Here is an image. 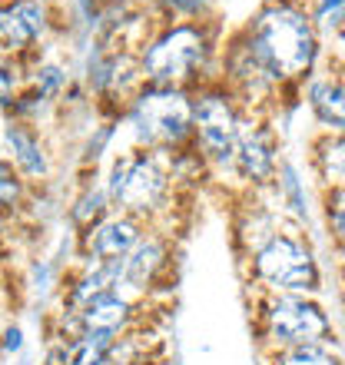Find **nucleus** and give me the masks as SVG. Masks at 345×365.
Listing matches in <instances>:
<instances>
[{"instance_id":"17","label":"nucleus","mask_w":345,"mask_h":365,"mask_svg":"<svg viewBox=\"0 0 345 365\" xmlns=\"http://www.w3.org/2000/svg\"><path fill=\"white\" fill-rule=\"evenodd\" d=\"M150 7L163 20H190V17H216L220 0H153Z\"/></svg>"},{"instance_id":"3","label":"nucleus","mask_w":345,"mask_h":365,"mask_svg":"<svg viewBox=\"0 0 345 365\" xmlns=\"http://www.w3.org/2000/svg\"><path fill=\"white\" fill-rule=\"evenodd\" d=\"M240 286H259L289 296H322V266L309 240L306 220L286 212L252 252L236 259Z\"/></svg>"},{"instance_id":"1","label":"nucleus","mask_w":345,"mask_h":365,"mask_svg":"<svg viewBox=\"0 0 345 365\" xmlns=\"http://www.w3.org/2000/svg\"><path fill=\"white\" fill-rule=\"evenodd\" d=\"M326 37L312 17V0H262L236 30L222 37L216 77L249 113L282 116L302 103L316 77Z\"/></svg>"},{"instance_id":"4","label":"nucleus","mask_w":345,"mask_h":365,"mask_svg":"<svg viewBox=\"0 0 345 365\" xmlns=\"http://www.w3.org/2000/svg\"><path fill=\"white\" fill-rule=\"evenodd\" d=\"M242 302L256 339V352L312 346V342L336 346V322L322 306V296H289V292L242 286Z\"/></svg>"},{"instance_id":"2","label":"nucleus","mask_w":345,"mask_h":365,"mask_svg":"<svg viewBox=\"0 0 345 365\" xmlns=\"http://www.w3.org/2000/svg\"><path fill=\"white\" fill-rule=\"evenodd\" d=\"M226 37L222 14L190 20H156L153 34L140 50V73L146 87L163 90H200L216 77L220 47Z\"/></svg>"},{"instance_id":"5","label":"nucleus","mask_w":345,"mask_h":365,"mask_svg":"<svg viewBox=\"0 0 345 365\" xmlns=\"http://www.w3.org/2000/svg\"><path fill=\"white\" fill-rule=\"evenodd\" d=\"M246 116L249 110L220 77L206 80L200 90H192V143L210 170V192L230 173Z\"/></svg>"},{"instance_id":"16","label":"nucleus","mask_w":345,"mask_h":365,"mask_svg":"<svg viewBox=\"0 0 345 365\" xmlns=\"http://www.w3.org/2000/svg\"><path fill=\"white\" fill-rule=\"evenodd\" d=\"M259 365H345L339 346L312 342V346H289L259 352Z\"/></svg>"},{"instance_id":"9","label":"nucleus","mask_w":345,"mask_h":365,"mask_svg":"<svg viewBox=\"0 0 345 365\" xmlns=\"http://www.w3.org/2000/svg\"><path fill=\"white\" fill-rule=\"evenodd\" d=\"M53 34L50 0H0V50L14 57L34 80L43 67V47Z\"/></svg>"},{"instance_id":"10","label":"nucleus","mask_w":345,"mask_h":365,"mask_svg":"<svg viewBox=\"0 0 345 365\" xmlns=\"http://www.w3.org/2000/svg\"><path fill=\"white\" fill-rule=\"evenodd\" d=\"M150 222L136 220L130 212H110L93 230L77 240V259H100V262H123L136 250V242L146 236Z\"/></svg>"},{"instance_id":"15","label":"nucleus","mask_w":345,"mask_h":365,"mask_svg":"<svg viewBox=\"0 0 345 365\" xmlns=\"http://www.w3.org/2000/svg\"><path fill=\"white\" fill-rule=\"evenodd\" d=\"M316 200H319V216H322L329 250H332V256H345V186L316 190Z\"/></svg>"},{"instance_id":"6","label":"nucleus","mask_w":345,"mask_h":365,"mask_svg":"<svg viewBox=\"0 0 345 365\" xmlns=\"http://www.w3.org/2000/svg\"><path fill=\"white\" fill-rule=\"evenodd\" d=\"M282 120L269 113H249L242 123L236 156L226 180L216 182L212 192H222L226 200L236 192H266L279 196V176H282Z\"/></svg>"},{"instance_id":"14","label":"nucleus","mask_w":345,"mask_h":365,"mask_svg":"<svg viewBox=\"0 0 345 365\" xmlns=\"http://www.w3.org/2000/svg\"><path fill=\"white\" fill-rule=\"evenodd\" d=\"M306 166L316 180V190L345 186V133L312 126V133L306 136Z\"/></svg>"},{"instance_id":"13","label":"nucleus","mask_w":345,"mask_h":365,"mask_svg":"<svg viewBox=\"0 0 345 365\" xmlns=\"http://www.w3.org/2000/svg\"><path fill=\"white\" fill-rule=\"evenodd\" d=\"M302 103L312 113V123L319 130H332V133H345V77L332 73V70L319 67L316 77L306 83Z\"/></svg>"},{"instance_id":"8","label":"nucleus","mask_w":345,"mask_h":365,"mask_svg":"<svg viewBox=\"0 0 345 365\" xmlns=\"http://www.w3.org/2000/svg\"><path fill=\"white\" fill-rule=\"evenodd\" d=\"M182 242L186 232L172 226H150L136 250L123 259L120 289L140 299H172L182 269Z\"/></svg>"},{"instance_id":"18","label":"nucleus","mask_w":345,"mask_h":365,"mask_svg":"<svg viewBox=\"0 0 345 365\" xmlns=\"http://www.w3.org/2000/svg\"><path fill=\"white\" fill-rule=\"evenodd\" d=\"M27 83H30L27 70L20 67L14 57H7V53L0 50V106H14V103H17Z\"/></svg>"},{"instance_id":"7","label":"nucleus","mask_w":345,"mask_h":365,"mask_svg":"<svg viewBox=\"0 0 345 365\" xmlns=\"http://www.w3.org/2000/svg\"><path fill=\"white\" fill-rule=\"evenodd\" d=\"M136 146L160 153H192V93L186 90L143 87L123 116Z\"/></svg>"},{"instance_id":"12","label":"nucleus","mask_w":345,"mask_h":365,"mask_svg":"<svg viewBox=\"0 0 345 365\" xmlns=\"http://www.w3.org/2000/svg\"><path fill=\"white\" fill-rule=\"evenodd\" d=\"M0 150L10 156V163L17 166L20 173L27 176L34 186L47 182L53 166H50V153L43 140H40L37 126L24 120V116H7V126H4V143Z\"/></svg>"},{"instance_id":"11","label":"nucleus","mask_w":345,"mask_h":365,"mask_svg":"<svg viewBox=\"0 0 345 365\" xmlns=\"http://www.w3.org/2000/svg\"><path fill=\"white\" fill-rule=\"evenodd\" d=\"M0 216L17 232V240L27 246V232L43 230L40 226V186L27 180L10 156L0 150Z\"/></svg>"},{"instance_id":"19","label":"nucleus","mask_w":345,"mask_h":365,"mask_svg":"<svg viewBox=\"0 0 345 365\" xmlns=\"http://www.w3.org/2000/svg\"><path fill=\"white\" fill-rule=\"evenodd\" d=\"M100 10H110L113 17H123V14H133L140 7H150L153 0H93Z\"/></svg>"}]
</instances>
